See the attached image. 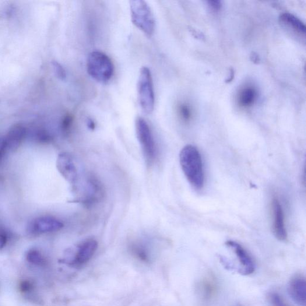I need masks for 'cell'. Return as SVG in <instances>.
<instances>
[{
    "mask_svg": "<svg viewBox=\"0 0 306 306\" xmlns=\"http://www.w3.org/2000/svg\"><path fill=\"white\" fill-rule=\"evenodd\" d=\"M98 242L93 239H87L81 244L77 248L73 265L81 266L89 261L96 252Z\"/></svg>",
    "mask_w": 306,
    "mask_h": 306,
    "instance_id": "13",
    "label": "cell"
},
{
    "mask_svg": "<svg viewBox=\"0 0 306 306\" xmlns=\"http://www.w3.org/2000/svg\"><path fill=\"white\" fill-rule=\"evenodd\" d=\"M230 77H228V79L226 80V83H229L231 82V81L233 80L234 77V72L233 69H231L230 72Z\"/></svg>",
    "mask_w": 306,
    "mask_h": 306,
    "instance_id": "30",
    "label": "cell"
},
{
    "mask_svg": "<svg viewBox=\"0 0 306 306\" xmlns=\"http://www.w3.org/2000/svg\"><path fill=\"white\" fill-rule=\"evenodd\" d=\"M73 116L66 114L63 117L61 122V130L65 135H68L71 130L73 124Z\"/></svg>",
    "mask_w": 306,
    "mask_h": 306,
    "instance_id": "20",
    "label": "cell"
},
{
    "mask_svg": "<svg viewBox=\"0 0 306 306\" xmlns=\"http://www.w3.org/2000/svg\"><path fill=\"white\" fill-rule=\"evenodd\" d=\"M138 100L140 107L145 113L151 114L154 110V97L152 76L149 68L144 66L139 73L138 83Z\"/></svg>",
    "mask_w": 306,
    "mask_h": 306,
    "instance_id": "4",
    "label": "cell"
},
{
    "mask_svg": "<svg viewBox=\"0 0 306 306\" xmlns=\"http://www.w3.org/2000/svg\"><path fill=\"white\" fill-rule=\"evenodd\" d=\"M132 250L134 253V254L140 259L144 260V261H147L148 258H149V254H148L145 246L140 244V243H136V244L135 243V244H133L132 246Z\"/></svg>",
    "mask_w": 306,
    "mask_h": 306,
    "instance_id": "18",
    "label": "cell"
},
{
    "mask_svg": "<svg viewBox=\"0 0 306 306\" xmlns=\"http://www.w3.org/2000/svg\"><path fill=\"white\" fill-rule=\"evenodd\" d=\"M207 4L210 9H212L214 12H218L222 8V4L220 1L217 0H213V1L207 2Z\"/></svg>",
    "mask_w": 306,
    "mask_h": 306,
    "instance_id": "25",
    "label": "cell"
},
{
    "mask_svg": "<svg viewBox=\"0 0 306 306\" xmlns=\"http://www.w3.org/2000/svg\"><path fill=\"white\" fill-rule=\"evenodd\" d=\"M34 285L30 280H23L19 284V290L22 293H28L33 290Z\"/></svg>",
    "mask_w": 306,
    "mask_h": 306,
    "instance_id": "24",
    "label": "cell"
},
{
    "mask_svg": "<svg viewBox=\"0 0 306 306\" xmlns=\"http://www.w3.org/2000/svg\"><path fill=\"white\" fill-rule=\"evenodd\" d=\"M27 129L20 124L13 125L5 136L7 149L16 151L19 149L27 135Z\"/></svg>",
    "mask_w": 306,
    "mask_h": 306,
    "instance_id": "14",
    "label": "cell"
},
{
    "mask_svg": "<svg viewBox=\"0 0 306 306\" xmlns=\"http://www.w3.org/2000/svg\"><path fill=\"white\" fill-rule=\"evenodd\" d=\"M7 236L4 232L0 230V250L4 248L6 245Z\"/></svg>",
    "mask_w": 306,
    "mask_h": 306,
    "instance_id": "27",
    "label": "cell"
},
{
    "mask_svg": "<svg viewBox=\"0 0 306 306\" xmlns=\"http://www.w3.org/2000/svg\"><path fill=\"white\" fill-rule=\"evenodd\" d=\"M36 138L38 142L41 143H49L51 142L52 137L46 130L40 129L38 130L36 133Z\"/></svg>",
    "mask_w": 306,
    "mask_h": 306,
    "instance_id": "21",
    "label": "cell"
},
{
    "mask_svg": "<svg viewBox=\"0 0 306 306\" xmlns=\"http://www.w3.org/2000/svg\"><path fill=\"white\" fill-rule=\"evenodd\" d=\"M269 301L272 306H290L279 293L272 292L268 295Z\"/></svg>",
    "mask_w": 306,
    "mask_h": 306,
    "instance_id": "19",
    "label": "cell"
},
{
    "mask_svg": "<svg viewBox=\"0 0 306 306\" xmlns=\"http://www.w3.org/2000/svg\"><path fill=\"white\" fill-rule=\"evenodd\" d=\"M6 149L5 136L0 135V161L2 160Z\"/></svg>",
    "mask_w": 306,
    "mask_h": 306,
    "instance_id": "26",
    "label": "cell"
},
{
    "mask_svg": "<svg viewBox=\"0 0 306 306\" xmlns=\"http://www.w3.org/2000/svg\"><path fill=\"white\" fill-rule=\"evenodd\" d=\"M63 227L64 224L56 218L43 216L31 221L27 227V231L31 234H40L58 231Z\"/></svg>",
    "mask_w": 306,
    "mask_h": 306,
    "instance_id": "6",
    "label": "cell"
},
{
    "mask_svg": "<svg viewBox=\"0 0 306 306\" xmlns=\"http://www.w3.org/2000/svg\"><path fill=\"white\" fill-rule=\"evenodd\" d=\"M256 92L254 88L246 87L239 94V103L242 106L248 107L254 103Z\"/></svg>",
    "mask_w": 306,
    "mask_h": 306,
    "instance_id": "16",
    "label": "cell"
},
{
    "mask_svg": "<svg viewBox=\"0 0 306 306\" xmlns=\"http://www.w3.org/2000/svg\"><path fill=\"white\" fill-rule=\"evenodd\" d=\"M251 61L255 64H258L260 62V56L256 53L252 52L250 55Z\"/></svg>",
    "mask_w": 306,
    "mask_h": 306,
    "instance_id": "28",
    "label": "cell"
},
{
    "mask_svg": "<svg viewBox=\"0 0 306 306\" xmlns=\"http://www.w3.org/2000/svg\"><path fill=\"white\" fill-rule=\"evenodd\" d=\"M87 71L89 75L101 83H107L114 73V65L111 60L104 53L94 51L88 56Z\"/></svg>",
    "mask_w": 306,
    "mask_h": 306,
    "instance_id": "2",
    "label": "cell"
},
{
    "mask_svg": "<svg viewBox=\"0 0 306 306\" xmlns=\"http://www.w3.org/2000/svg\"><path fill=\"white\" fill-rule=\"evenodd\" d=\"M87 125L88 128H89L90 129L93 130L95 129V128H96V124H95L94 122L91 119H87Z\"/></svg>",
    "mask_w": 306,
    "mask_h": 306,
    "instance_id": "29",
    "label": "cell"
},
{
    "mask_svg": "<svg viewBox=\"0 0 306 306\" xmlns=\"http://www.w3.org/2000/svg\"><path fill=\"white\" fill-rule=\"evenodd\" d=\"M272 214V228L274 237L281 242L287 241L288 234L285 224L284 213L278 198L274 197L271 202Z\"/></svg>",
    "mask_w": 306,
    "mask_h": 306,
    "instance_id": "8",
    "label": "cell"
},
{
    "mask_svg": "<svg viewBox=\"0 0 306 306\" xmlns=\"http://www.w3.org/2000/svg\"><path fill=\"white\" fill-rule=\"evenodd\" d=\"M279 20L281 23L290 28L295 32L305 37L306 30L305 25L296 16L291 13H284L281 14Z\"/></svg>",
    "mask_w": 306,
    "mask_h": 306,
    "instance_id": "15",
    "label": "cell"
},
{
    "mask_svg": "<svg viewBox=\"0 0 306 306\" xmlns=\"http://www.w3.org/2000/svg\"><path fill=\"white\" fill-rule=\"evenodd\" d=\"M135 129L137 138L142 147L147 163L152 164L156 159L157 149L150 126L145 119L138 117L136 119Z\"/></svg>",
    "mask_w": 306,
    "mask_h": 306,
    "instance_id": "5",
    "label": "cell"
},
{
    "mask_svg": "<svg viewBox=\"0 0 306 306\" xmlns=\"http://www.w3.org/2000/svg\"><path fill=\"white\" fill-rule=\"evenodd\" d=\"M130 9L133 25L147 37L152 36L155 30V19L147 3L143 0H132Z\"/></svg>",
    "mask_w": 306,
    "mask_h": 306,
    "instance_id": "3",
    "label": "cell"
},
{
    "mask_svg": "<svg viewBox=\"0 0 306 306\" xmlns=\"http://www.w3.org/2000/svg\"><path fill=\"white\" fill-rule=\"evenodd\" d=\"M179 162L190 184L197 190L202 189L205 184V174L198 149L192 145L185 146L179 154Z\"/></svg>",
    "mask_w": 306,
    "mask_h": 306,
    "instance_id": "1",
    "label": "cell"
},
{
    "mask_svg": "<svg viewBox=\"0 0 306 306\" xmlns=\"http://www.w3.org/2000/svg\"><path fill=\"white\" fill-rule=\"evenodd\" d=\"M52 65L56 76H57L59 79H65L66 76V72L64 68H63V66L60 64L59 62L56 61L52 62Z\"/></svg>",
    "mask_w": 306,
    "mask_h": 306,
    "instance_id": "22",
    "label": "cell"
},
{
    "mask_svg": "<svg viewBox=\"0 0 306 306\" xmlns=\"http://www.w3.org/2000/svg\"><path fill=\"white\" fill-rule=\"evenodd\" d=\"M27 261L37 266H44L46 263V260L44 258L41 253L36 249H31L27 254Z\"/></svg>",
    "mask_w": 306,
    "mask_h": 306,
    "instance_id": "17",
    "label": "cell"
},
{
    "mask_svg": "<svg viewBox=\"0 0 306 306\" xmlns=\"http://www.w3.org/2000/svg\"><path fill=\"white\" fill-rule=\"evenodd\" d=\"M84 191L80 196L78 202L87 206L92 205L99 201L103 196V188L101 182L93 176L87 178L86 185L84 187Z\"/></svg>",
    "mask_w": 306,
    "mask_h": 306,
    "instance_id": "9",
    "label": "cell"
},
{
    "mask_svg": "<svg viewBox=\"0 0 306 306\" xmlns=\"http://www.w3.org/2000/svg\"><path fill=\"white\" fill-rule=\"evenodd\" d=\"M56 168L65 180L75 187L78 181L79 172L71 154L66 152L60 153L56 160Z\"/></svg>",
    "mask_w": 306,
    "mask_h": 306,
    "instance_id": "7",
    "label": "cell"
},
{
    "mask_svg": "<svg viewBox=\"0 0 306 306\" xmlns=\"http://www.w3.org/2000/svg\"><path fill=\"white\" fill-rule=\"evenodd\" d=\"M289 293L298 305H306V280L304 276L296 274L292 277L289 284Z\"/></svg>",
    "mask_w": 306,
    "mask_h": 306,
    "instance_id": "12",
    "label": "cell"
},
{
    "mask_svg": "<svg viewBox=\"0 0 306 306\" xmlns=\"http://www.w3.org/2000/svg\"><path fill=\"white\" fill-rule=\"evenodd\" d=\"M219 290L217 280L213 274H207L200 280L198 286V293L200 300L204 304H208L217 295Z\"/></svg>",
    "mask_w": 306,
    "mask_h": 306,
    "instance_id": "11",
    "label": "cell"
},
{
    "mask_svg": "<svg viewBox=\"0 0 306 306\" xmlns=\"http://www.w3.org/2000/svg\"><path fill=\"white\" fill-rule=\"evenodd\" d=\"M228 247L233 249L240 263L241 269L239 271L243 275L248 276L254 273L255 270V264L253 258L246 249L237 242L228 241L226 243Z\"/></svg>",
    "mask_w": 306,
    "mask_h": 306,
    "instance_id": "10",
    "label": "cell"
},
{
    "mask_svg": "<svg viewBox=\"0 0 306 306\" xmlns=\"http://www.w3.org/2000/svg\"><path fill=\"white\" fill-rule=\"evenodd\" d=\"M179 114L181 117L185 121H189L192 117V112L191 109L187 105H181L179 107Z\"/></svg>",
    "mask_w": 306,
    "mask_h": 306,
    "instance_id": "23",
    "label": "cell"
}]
</instances>
